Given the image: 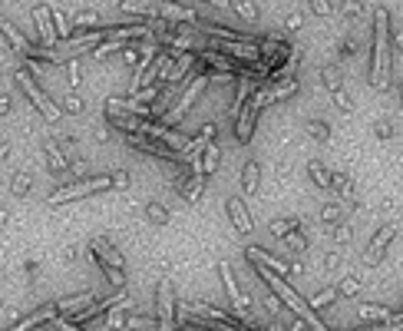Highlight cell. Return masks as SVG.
<instances>
[{
	"instance_id": "obj_21",
	"label": "cell",
	"mask_w": 403,
	"mask_h": 331,
	"mask_svg": "<svg viewBox=\"0 0 403 331\" xmlns=\"http://www.w3.org/2000/svg\"><path fill=\"white\" fill-rule=\"evenodd\" d=\"M43 156H47V169H50L53 176H63L66 169H70V163H66V153L56 146V142H47V146H43Z\"/></svg>"
},
{
	"instance_id": "obj_40",
	"label": "cell",
	"mask_w": 403,
	"mask_h": 331,
	"mask_svg": "<svg viewBox=\"0 0 403 331\" xmlns=\"http://www.w3.org/2000/svg\"><path fill=\"white\" fill-rule=\"evenodd\" d=\"M344 216V205H324L321 209V222H337Z\"/></svg>"
},
{
	"instance_id": "obj_54",
	"label": "cell",
	"mask_w": 403,
	"mask_h": 331,
	"mask_svg": "<svg viewBox=\"0 0 403 331\" xmlns=\"http://www.w3.org/2000/svg\"><path fill=\"white\" fill-rule=\"evenodd\" d=\"M7 110H10V96H0V116L7 113Z\"/></svg>"
},
{
	"instance_id": "obj_3",
	"label": "cell",
	"mask_w": 403,
	"mask_h": 331,
	"mask_svg": "<svg viewBox=\"0 0 403 331\" xmlns=\"http://www.w3.org/2000/svg\"><path fill=\"white\" fill-rule=\"evenodd\" d=\"M10 77H13V83H17V89H20L26 100H30V106H33V110H37V113L43 116L47 123H56V119L63 116V110L56 106V100H50V96L43 93V87H40L37 80L30 77V70H26V66H17Z\"/></svg>"
},
{
	"instance_id": "obj_43",
	"label": "cell",
	"mask_w": 403,
	"mask_h": 331,
	"mask_svg": "<svg viewBox=\"0 0 403 331\" xmlns=\"http://www.w3.org/2000/svg\"><path fill=\"white\" fill-rule=\"evenodd\" d=\"M212 83H235V70H218V73H208Z\"/></svg>"
},
{
	"instance_id": "obj_16",
	"label": "cell",
	"mask_w": 403,
	"mask_h": 331,
	"mask_svg": "<svg viewBox=\"0 0 403 331\" xmlns=\"http://www.w3.org/2000/svg\"><path fill=\"white\" fill-rule=\"evenodd\" d=\"M294 93H298V77H284V80H277V83H271V87L261 89V103L288 100V96H294Z\"/></svg>"
},
{
	"instance_id": "obj_26",
	"label": "cell",
	"mask_w": 403,
	"mask_h": 331,
	"mask_svg": "<svg viewBox=\"0 0 403 331\" xmlns=\"http://www.w3.org/2000/svg\"><path fill=\"white\" fill-rule=\"evenodd\" d=\"M73 24L79 27V30H102V27H106V20H102V13H96V10H76L73 13Z\"/></svg>"
},
{
	"instance_id": "obj_29",
	"label": "cell",
	"mask_w": 403,
	"mask_h": 331,
	"mask_svg": "<svg viewBox=\"0 0 403 331\" xmlns=\"http://www.w3.org/2000/svg\"><path fill=\"white\" fill-rule=\"evenodd\" d=\"M53 27H56V37H60V40L73 37V20H70L60 7H53Z\"/></svg>"
},
{
	"instance_id": "obj_9",
	"label": "cell",
	"mask_w": 403,
	"mask_h": 331,
	"mask_svg": "<svg viewBox=\"0 0 403 331\" xmlns=\"http://www.w3.org/2000/svg\"><path fill=\"white\" fill-rule=\"evenodd\" d=\"M288 57H291V47L284 43V40H277V37H265V40H258V64L268 66V73H271L275 66L284 64Z\"/></svg>"
},
{
	"instance_id": "obj_18",
	"label": "cell",
	"mask_w": 403,
	"mask_h": 331,
	"mask_svg": "<svg viewBox=\"0 0 403 331\" xmlns=\"http://www.w3.org/2000/svg\"><path fill=\"white\" fill-rule=\"evenodd\" d=\"M50 318H56V305L37 308L33 315H26V318H20L13 328H3V331H30V328H37V325H43V321H50Z\"/></svg>"
},
{
	"instance_id": "obj_11",
	"label": "cell",
	"mask_w": 403,
	"mask_h": 331,
	"mask_svg": "<svg viewBox=\"0 0 403 331\" xmlns=\"http://www.w3.org/2000/svg\"><path fill=\"white\" fill-rule=\"evenodd\" d=\"M30 17H33V27H37L40 34V47H56V27H53V7L50 3H37L33 10H30Z\"/></svg>"
},
{
	"instance_id": "obj_32",
	"label": "cell",
	"mask_w": 403,
	"mask_h": 331,
	"mask_svg": "<svg viewBox=\"0 0 403 331\" xmlns=\"http://www.w3.org/2000/svg\"><path fill=\"white\" fill-rule=\"evenodd\" d=\"M307 176L314 179V186H321V189H330V172L321 163H317V159H311V163H307Z\"/></svg>"
},
{
	"instance_id": "obj_35",
	"label": "cell",
	"mask_w": 403,
	"mask_h": 331,
	"mask_svg": "<svg viewBox=\"0 0 403 331\" xmlns=\"http://www.w3.org/2000/svg\"><path fill=\"white\" fill-rule=\"evenodd\" d=\"M298 226H301V222H298V219H277V222H271V226H268V229L275 232L277 239H284V235H288V232H294V229H298Z\"/></svg>"
},
{
	"instance_id": "obj_36",
	"label": "cell",
	"mask_w": 403,
	"mask_h": 331,
	"mask_svg": "<svg viewBox=\"0 0 403 331\" xmlns=\"http://www.w3.org/2000/svg\"><path fill=\"white\" fill-rule=\"evenodd\" d=\"M307 133H311V136H314V140H330V126L328 123H324V119H311V123H307Z\"/></svg>"
},
{
	"instance_id": "obj_13",
	"label": "cell",
	"mask_w": 403,
	"mask_h": 331,
	"mask_svg": "<svg viewBox=\"0 0 403 331\" xmlns=\"http://www.w3.org/2000/svg\"><path fill=\"white\" fill-rule=\"evenodd\" d=\"M155 13L162 17V20H172V24H195L199 17L189 10V7H182L178 0H155Z\"/></svg>"
},
{
	"instance_id": "obj_38",
	"label": "cell",
	"mask_w": 403,
	"mask_h": 331,
	"mask_svg": "<svg viewBox=\"0 0 403 331\" xmlns=\"http://www.w3.org/2000/svg\"><path fill=\"white\" fill-rule=\"evenodd\" d=\"M334 298H337V288H324V292L314 295V298H311L307 305H311V308H321V305H330Z\"/></svg>"
},
{
	"instance_id": "obj_53",
	"label": "cell",
	"mask_w": 403,
	"mask_h": 331,
	"mask_svg": "<svg viewBox=\"0 0 403 331\" xmlns=\"http://www.w3.org/2000/svg\"><path fill=\"white\" fill-rule=\"evenodd\" d=\"M10 159V146L7 142H0V163H7Z\"/></svg>"
},
{
	"instance_id": "obj_48",
	"label": "cell",
	"mask_w": 403,
	"mask_h": 331,
	"mask_svg": "<svg viewBox=\"0 0 403 331\" xmlns=\"http://www.w3.org/2000/svg\"><path fill=\"white\" fill-rule=\"evenodd\" d=\"M390 133H393L390 123H387V119H380V123H377V136H380V140H390Z\"/></svg>"
},
{
	"instance_id": "obj_39",
	"label": "cell",
	"mask_w": 403,
	"mask_h": 331,
	"mask_svg": "<svg viewBox=\"0 0 403 331\" xmlns=\"http://www.w3.org/2000/svg\"><path fill=\"white\" fill-rule=\"evenodd\" d=\"M330 189H337V192H351V179L344 176V172H330Z\"/></svg>"
},
{
	"instance_id": "obj_31",
	"label": "cell",
	"mask_w": 403,
	"mask_h": 331,
	"mask_svg": "<svg viewBox=\"0 0 403 331\" xmlns=\"http://www.w3.org/2000/svg\"><path fill=\"white\" fill-rule=\"evenodd\" d=\"M30 189H33V176H30L26 169H20V172L13 176V182H10V192L24 199V196H30Z\"/></svg>"
},
{
	"instance_id": "obj_4",
	"label": "cell",
	"mask_w": 403,
	"mask_h": 331,
	"mask_svg": "<svg viewBox=\"0 0 403 331\" xmlns=\"http://www.w3.org/2000/svg\"><path fill=\"white\" fill-rule=\"evenodd\" d=\"M89 255H93V262L102 268V275L123 292V288H126V275H123V255H119V249L109 245L106 239H93V242H89Z\"/></svg>"
},
{
	"instance_id": "obj_20",
	"label": "cell",
	"mask_w": 403,
	"mask_h": 331,
	"mask_svg": "<svg viewBox=\"0 0 403 331\" xmlns=\"http://www.w3.org/2000/svg\"><path fill=\"white\" fill-rule=\"evenodd\" d=\"M116 7L129 17H142V20L155 17V0H116Z\"/></svg>"
},
{
	"instance_id": "obj_60",
	"label": "cell",
	"mask_w": 403,
	"mask_h": 331,
	"mask_svg": "<svg viewBox=\"0 0 403 331\" xmlns=\"http://www.w3.org/2000/svg\"><path fill=\"white\" fill-rule=\"evenodd\" d=\"M400 93H403V87H400Z\"/></svg>"
},
{
	"instance_id": "obj_19",
	"label": "cell",
	"mask_w": 403,
	"mask_h": 331,
	"mask_svg": "<svg viewBox=\"0 0 403 331\" xmlns=\"http://www.w3.org/2000/svg\"><path fill=\"white\" fill-rule=\"evenodd\" d=\"M393 235H397V226H383L377 232V239H370V245H367V262H380V255L393 242Z\"/></svg>"
},
{
	"instance_id": "obj_37",
	"label": "cell",
	"mask_w": 403,
	"mask_h": 331,
	"mask_svg": "<svg viewBox=\"0 0 403 331\" xmlns=\"http://www.w3.org/2000/svg\"><path fill=\"white\" fill-rule=\"evenodd\" d=\"M330 100H334V106H337L340 113H353V103H351V96H347L344 89H337V93H330Z\"/></svg>"
},
{
	"instance_id": "obj_49",
	"label": "cell",
	"mask_w": 403,
	"mask_h": 331,
	"mask_svg": "<svg viewBox=\"0 0 403 331\" xmlns=\"http://www.w3.org/2000/svg\"><path fill=\"white\" fill-rule=\"evenodd\" d=\"M284 242H288L291 249H304V239L298 235V229H294V235H284Z\"/></svg>"
},
{
	"instance_id": "obj_15",
	"label": "cell",
	"mask_w": 403,
	"mask_h": 331,
	"mask_svg": "<svg viewBox=\"0 0 403 331\" xmlns=\"http://www.w3.org/2000/svg\"><path fill=\"white\" fill-rule=\"evenodd\" d=\"M96 302V295L93 292H83V295H73V298H60L56 302V318H73L76 311H83Z\"/></svg>"
},
{
	"instance_id": "obj_1",
	"label": "cell",
	"mask_w": 403,
	"mask_h": 331,
	"mask_svg": "<svg viewBox=\"0 0 403 331\" xmlns=\"http://www.w3.org/2000/svg\"><path fill=\"white\" fill-rule=\"evenodd\" d=\"M254 268H258V275H261V279H265V285L271 288V295H275V298H277V302H281L284 308H291V311H294V315H298V318H301L307 328H311V331H328V325L317 318L314 308L307 305L301 295L294 292V285H288V279H284V275L271 272V268L261 265V262H254Z\"/></svg>"
},
{
	"instance_id": "obj_55",
	"label": "cell",
	"mask_w": 403,
	"mask_h": 331,
	"mask_svg": "<svg viewBox=\"0 0 403 331\" xmlns=\"http://www.w3.org/2000/svg\"><path fill=\"white\" fill-rule=\"evenodd\" d=\"M393 40H397V47L403 50V30H397V34H393Z\"/></svg>"
},
{
	"instance_id": "obj_25",
	"label": "cell",
	"mask_w": 403,
	"mask_h": 331,
	"mask_svg": "<svg viewBox=\"0 0 403 331\" xmlns=\"http://www.w3.org/2000/svg\"><path fill=\"white\" fill-rule=\"evenodd\" d=\"M357 315H360L364 325H380V321H390L397 311H390V308H383V305H360Z\"/></svg>"
},
{
	"instance_id": "obj_50",
	"label": "cell",
	"mask_w": 403,
	"mask_h": 331,
	"mask_svg": "<svg viewBox=\"0 0 403 331\" xmlns=\"http://www.w3.org/2000/svg\"><path fill=\"white\" fill-rule=\"evenodd\" d=\"M56 328H60V331H83V328H76L70 318H60V321H56Z\"/></svg>"
},
{
	"instance_id": "obj_7",
	"label": "cell",
	"mask_w": 403,
	"mask_h": 331,
	"mask_svg": "<svg viewBox=\"0 0 403 331\" xmlns=\"http://www.w3.org/2000/svg\"><path fill=\"white\" fill-rule=\"evenodd\" d=\"M205 89H208V73H199V77H192L189 87H185V93H182V96H178V103L172 106V110H169V119H172V123H178V119H182V116H185L192 106L199 103V96L205 93Z\"/></svg>"
},
{
	"instance_id": "obj_2",
	"label": "cell",
	"mask_w": 403,
	"mask_h": 331,
	"mask_svg": "<svg viewBox=\"0 0 403 331\" xmlns=\"http://www.w3.org/2000/svg\"><path fill=\"white\" fill-rule=\"evenodd\" d=\"M390 80V13L377 7L374 10V57H370V83L377 89Z\"/></svg>"
},
{
	"instance_id": "obj_10",
	"label": "cell",
	"mask_w": 403,
	"mask_h": 331,
	"mask_svg": "<svg viewBox=\"0 0 403 331\" xmlns=\"http://www.w3.org/2000/svg\"><path fill=\"white\" fill-rule=\"evenodd\" d=\"M218 272H222V285H225V292H228V302L235 308V318L245 321L248 318V298H245V292L238 288V281L231 275V265H228V262H218Z\"/></svg>"
},
{
	"instance_id": "obj_5",
	"label": "cell",
	"mask_w": 403,
	"mask_h": 331,
	"mask_svg": "<svg viewBox=\"0 0 403 331\" xmlns=\"http://www.w3.org/2000/svg\"><path fill=\"white\" fill-rule=\"evenodd\" d=\"M102 189H113V179L109 176H93V179H83V182H70L63 189H53L47 196V205H63V203H73V199H83V196H96Z\"/></svg>"
},
{
	"instance_id": "obj_24",
	"label": "cell",
	"mask_w": 403,
	"mask_h": 331,
	"mask_svg": "<svg viewBox=\"0 0 403 331\" xmlns=\"http://www.w3.org/2000/svg\"><path fill=\"white\" fill-rule=\"evenodd\" d=\"M248 258H252V262H261V265H268L271 268V272H277V275H284V279H288L291 275V265H284V262H277L275 255H268L265 249H248Z\"/></svg>"
},
{
	"instance_id": "obj_17",
	"label": "cell",
	"mask_w": 403,
	"mask_h": 331,
	"mask_svg": "<svg viewBox=\"0 0 403 331\" xmlns=\"http://www.w3.org/2000/svg\"><path fill=\"white\" fill-rule=\"evenodd\" d=\"M258 189H261V163H258V159H248L245 169H241V192H245V196H254Z\"/></svg>"
},
{
	"instance_id": "obj_58",
	"label": "cell",
	"mask_w": 403,
	"mask_h": 331,
	"mask_svg": "<svg viewBox=\"0 0 403 331\" xmlns=\"http://www.w3.org/2000/svg\"><path fill=\"white\" fill-rule=\"evenodd\" d=\"M0 311H3V302H0Z\"/></svg>"
},
{
	"instance_id": "obj_28",
	"label": "cell",
	"mask_w": 403,
	"mask_h": 331,
	"mask_svg": "<svg viewBox=\"0 0 403 331\" xmlns=\"http://www.w3.org/2000/svg\"><path fill=\"white\" fill-rule=\"evenodd\" d=\"M126 328L129 331H162V321H159V318H146V315H129Z\"/></svg>"
},
{
	"instance_id": "obj_12",
	"label": "cell",
	"mask_w": 403,
	"mask_h": 331,
	"mask_svg": "<svg viewBox=\"0 0 403 331\" xmlns=\"http://www.w3.org/2000/svg\"><path fill=\"white\" fill-rule=\"evenodd\" d=\"M225 209H228V219H231L235 232H241V235H252L254 222H252V216H248V205L241 203V196H231V199L225 203Z\"/></svg>"
},
{
	"instance_id": "obj_61",
	"label": "cell",
	"mask_w": 403,
	"mask_h": 331,
	"mask_svg": "<svg viewBox=\"0 0 403 331\" xmlns=\"http://www.w3.org/2000/svg\"><path fill=\"white\" fill-rule=\"evenodd\" d=\"M0 226H3V222H0Z\"/></svg>"
},
{
	"instance_id": "obj_34",
	"label": "cell",
	"mask_w": 403,
	"mask_h": 331,
	"mask_svg": "<svg viewBox=\"0 0 403 331\" xmlns=\"http://www.w3.org/2000/svg\"><path fill=\"white\" fill-rule=\"evenodd\" d=\"M146 216H149V222H155V226H165V222H169V209H165L162 203H146Z\"/></svg>"
},
{
	"instance_id": "obj_30",
	"label": "cell",
	"mask_w": 403,
	"mask_h": 331,
	"mask_svg": "<svg viewBox=\"0 0 403 331\" xmlns=\"http://www.w3.org/2000/svg\"><path fill=\"white\" fill-rule=\"evenodd\" d=\"M231 10L238 13L241 20H258V17H261V10H258V3H254V0H231Z\"/></svg>"
},
{
	"instance_id": "obj_51",
	"label": "cell",
	"mask_w": 403,
	"mask_h": 331,
	"mask_svg": "<svg viewBox=\"0 0 403 331\" xmlns=\"http://www.w3.org/2000/svg\"><path fill=\"white\" fill-rule=\"evenodd\" d=\"M205 3H212L218 10H231V0H205Z\"/></svg>"
},
{
	"instance_id": "obj_46",
	"label": "cell",
	"mask_w": 403,
	"mask_h": 331,
	"mask_svg": "<svg viewBox=\"0 0 403 331\" xmlns=\"http://www.w3.org/2000/svg\"><path fill=\"white\" fill-rule=\"evenodd\" d=\"M56 146H60V149H66V153H76V140H73V136H60V140H56Z\"/></svg>"
},
{
	"instance_id": "obj_33",
	"label": "cell",
	"mask_w": 403,
	"mask_h": 331,
	"mask_svg": "<svg viewBox=\"0 0 403 331\" xmlns=\"http://www.w3.org/2000/svg\"><path fill=\"white\" fill-rule=\"evenodd\" d=\"M56 106H60L63 113H70V116H79V113H83V110H86V103L79 100L76 93H66V96H63V100H60V103H56Z\"/></svg>"
},
{
	"instance_id": "obj_22",
	"label": "cell",
	"mask_w": 403,
	"mask_h": 331,
	"mask_svg": "<svg viewBox=\"0 0 403 331\" xmlns=\"http://www.w3.org/2000/svg\"><path fill=\"white\" fill-rule=\"evenodd\" d=\"M0 37L7 40V47H10L13 53H20V57H24L26 47H30V40H26L24 34H20V30L10 24V20H3V27H0Z\"/></svg>"
},
{
	"instance_id": "obj_44",
	"label": "cell",
	"mask_w": 403,
	"mask_h": 331,
	"mask_svg": "<svg viewBox=\"0 0 403 331\" xmlns=\"http://www.w3.org/2000/svg\"><path fill=\"white\" fill-rule=\"evenodd\" d=\"M307 3H311V10L321 13V17H328L330 13V0H307Z\"/></svg>"
},
{
	"instance_id": "obj_41",
	"label": "cell",
	"mask_w": 403,
	"mask_h": 331,
	"mask_svg": "<svg viewBox=\"0 0 403 331\" xmlns=\"http://www.w3.org/2000/svg\"><path fill=\"white\" fill-rule=\"evenodd\" d=\"M109 179H113V189H129V172H126V169L109 172Z\"/></svg>"
},
{
	"instance_id": "obj_45",
	"label": "cell",
	"mask_w": 403,
	"mask_h": 331,
	"mask_svg": "<svg viewBox=\"0 0 403 331\" xmlns=\"http://www.w3.org/2000/svg\"><path fill=\"white\" fill-rule=\"evenodd\" d=\"M301 13H288V17H284V27H288V30H301Z\"/></svg>"
},
{
	"instance_id": "obj_14",
	"label": "cell",
	"mask_w": 403,
	"mask_h": 331,
	"mask_svg": "<svg viewBox=\"0 0 403 331\" xmlns=\"http://www.w3.org/2000/svg\"><path fill=\"white\" fill-rule=\"evenodd\" d=\"M106 113H129V116H142V119H152V106L149 103L132 100H106Z\"/></svg>"
},
{
	"instance_id": "obj_57",
	"label": "cell",
	"mask_w": 403,
	"mask_h": 331,
	"mask_svg": "<svg viewBox=\"0 0 403 331\" xmlns=\"http://www.w3.org/2000/svg\"><path fill=\"white\" fill-rule=\"evenodd\" d=\"M7 219H10L7 216V209H0V222H7Z\"/></svg>"
},
{
	"instance_id": "obj_42",
	"label": "cell",
	"mask_w": 403,
	"mask_h": 331,
	"mask_svg": "<svg viewBox=\"0 0 403 331\" xmlns=\"http://www.w3.org/2000/svg\"><path fill=\"white\" fill-rule=\"evenodd\" d=\"M66 70H70V87H79V83H83V70H79V64H76V60H70V66H66Z\"/></svg>"
},
{
	"instance_id": "obj_27",
	"label": "cell",
	"mask_w": 403,
	"mask_h": 331,
	"mask_svg": "<svg viewBox=\"0 0 403 331\" xmlns=\"http://www.w3.org/2000/svg\"><path fill=\"white\" fill-rule=\"evenodd\" d=\"M321 83H324V89L328 93H337V89H344V73H340L337 64H328L324 70H321Z\"/></svg>"
},
{
	"instance_id": "obj_47",
	"label": "cell",
	"mask_w": 403,
	"mask_h": 331,
	"mask_svg": "<svg viewBox=\"0 0 403 331\" xmlns=\"http://www.w3.org/2000/svg\"><path fill=\"white\" fill-rule=\"evenodd\" d=\"M337 292H340V295H353V292H357V281H353V279H344V281L337 285Z\"/></svg>"
},
{
	"instance_id": "obj_23",
	"label": "cell",
	"mask_w": 403,
	"mask_h": 331,
	"mask_svg": "<svg viewBox=\"0 0 403 331\" xmlns=\"http://www.w3.org/2000/svg\"><path fill=\"white\" fill-rule=\"evenodd\" d=\"M218 163H222V149H218V142H205V149H202L199 156V169L205 172V176H212L215 169H218Z\"/></svg>"
},
{
	"instance_id": "obj_59",
	"label": "cell",
	"mask_w": 403,
	"mask_h": 331,
	"mask_svg": "<svg viewBox=\"0 0 403 331\" xmlns=\"http://www.w3.org/2000/svg\"><path fill=\"white\" fill-rule=\"evenodd\" d=\"M0 27H3V17H0Z\"/></svg>"
},
{
	"instance_id": "obj_8",
	"label": "cell",
	"mask_w": 403,
	"mask_h": 331,
	"mask_svg": "<svg viewBox=\"0 0 403 331\" xmlns=\"http://www.w3.org/2000/svg\"><path fill=\"white\" fill-rule=\"evenodd\" d=\"M155 318L162 321V331L178 328L176 325V292H172V281H159V292H155Z\"/></svg>"
},
{
	"instance_id": "obj_6",
	"label": "cell",
	"mask_w": 403,
	"mask_h": 331,
	"mask_svg": "<svg viewBox=\"0 0 403 331\" xmlns=\"http://www.w3.org/2000/svg\"><path fill=\"white\" fill-rule=\"evenodd\" d=\"M261 89H254L252 100L245 103V110L238 113V123H235V140L238 142H248L254 136V123H258V116H261Z\"/></svg>"
},
{
	"instance_id": "obj_52",
	"label": "cell",
	"mask_w": 403,
	"mask_h": 331,
	"mask_svg": "<svg viewBox=\"0 0 403 331\" xmlns=\"http://www.w3.org/2000/svg\"><path fill=\"white\" fill-rule=\"evenodd\" d=\"M340 57H353V43H351V40H344V43H340Z\"/></svg>"
},
{
	"instance_id": "obj_56",
	"label": "cell",
	"mask_w": 403,
	"mask_h": 331,
	"mask_svg": "<svg viewBox=\"0 0 403 331\" xmlns=\"http://www.w3.org/2000/svg\"><path fill=\"white\" fill-rule=\"evenodd\" d=\"M30 331H50V328H47V321H43V325H37V328H30Z\"/></svg>"
}]
</instances>
